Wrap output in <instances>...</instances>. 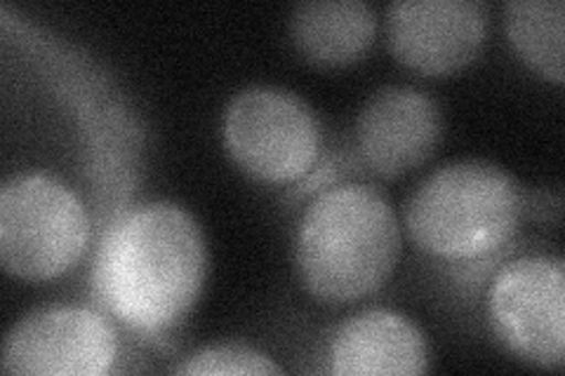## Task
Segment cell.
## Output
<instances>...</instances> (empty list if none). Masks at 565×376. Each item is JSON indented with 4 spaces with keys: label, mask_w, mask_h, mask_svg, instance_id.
I'll use <instances>...</instances> for the list:
<instances>
[{
    "label": "cell",
    "mask_w": 565,
    "mask_h": 376,
    "mask_svg": "<svg viewBox=\"0 0 565 376\" xmlns=\"http://www.w3.org/2000/svg\"><path fill=\"white\" fill-rule=\"evenodd\" d=\"M401 224L386 195L361 182L313 195L297 222L292 259L305 290L326 303L377 292L401 259Z\"/></svg>",
    "instance_id": "7a4b0ae2"
},
{
    "label": "cell",
    "mask_w": 565,
    "mask_h": 376,
    "mask_svg": "<svg viewBox=\"0 0 565 376\" xmlns=\"http://www.w3.org/2000/svg\"><path fill=\"white\" fill-rule=\"evenodd\" d=\"M90 240L81 195L57 176L22 172L0 186V264L14 278L43 282L74 268Z\"/></svg>",
    "instance_id": "277c9868"
},
{
    "label": "cell",
    "mask_w": 565,
    "mask_h": 376,
    "mask_svg": "<svg viewBox=\"0 0 565 376\" xmlns=\"http://www.w3.org/2000/svg\"><path fill=\"white\" fill-rule=\"evenodd\" d=\"M488 33L479 0H398L386 8L394 57L424 76H446L476 60Z\"/></svg>",
    "instance_id": "ba28073f"
},
{
    "label": "cell",
    "mask_w": 565,
    "mask_h": 376,
    "mask_svg": "<svg viewBox=\"0 0 565 376\" xmlns=\"http://www.w3.org/2000/svg\"><path fill=\"white\" fill-rule=\"evenodd\" d=\"M330 372L342 376H413L429 369L427 336L394 309H365L332 334Z\"/></svg>",
    "instance_id": "30bf717a"
},
{
    "label": "cell",
    "mask_w": 565,
    "mask_h": 376,
    "mask_svg": "<svg viewBox=\"0 0 565 376\" xmlns=\"http://www.w3.org/2000/svg\"><path fill=\"white\" fill-rule=\"evenodd\" d=\"M444 139L438 101L413 85H384L370 95L356 118V149L382 176L417 170Z\"/></svg>",
    "instance_id": "9c48e42d"
},
{
    "label": "cell",
    "mask_w": 565,
    "mask_h": 376,
    "mask_svg": "<svg viewBox=\"0 0 565 376\" xmlns=\"http://www.w3.org/2000/svg\"><path fill=\"white\" fill-rule=\"evenodd\" d=\"M207 247L193 214L170 201L137 205L106 228L93 261L99 307L122 325L161 334L196 307Z\"/></svg>",
    "instance_id": "6da1fadb"
},
{
    "label": "cell",
    "mask_w": 565,
    "mask_h": 376,
    "mask_svg": "<svg viewBox=\"0 0 565 376\" xmlns=\"http://www.w3.org/2000/svg\"><path fill=\"white\" fill-rule=\"evenodd\" d=\"M523 210V191L504 168L462 158L422 179L405 203V228L431 257L479 259L516 236Z\"/></svg>",
    "instance_id": "3957f363"
},
{
    "label": "cell",
    "mask_w": 565,
    "mask_h": 376,
    "mask_svg": "<svg viewBox=\"0 0 565 376\" xmlns=\"http://www.w3.org/2000/svg\"><path fill=\"white\" fill-rule=\"evenodd\" d=\"M486 313L498 342L523 363L561 367L565 357V264L558 255H523L492 278Z\"/></svg>",
    "instance_id": "8992f818"
},
{
    "label": "cell",
    "mask_w": 565,
    "mask_h": 376,
    "mask_svg": "<svg viewBox=\"0 0 565 376\" xmlns=\"http://www.w3.org/2000/svg\"><path fill=\"white\" fill-rule=\"evenodd\" d=\"M504 26L511 45L530 68L563 83V0H511L504 6Z\"/></svg>",
    "instance_id": "7c38bea8"
},
{
    "label": "cell",
    "mask_w": 565,
    "mask_h": 376,
    "mask_svg": "<svg viewBox=\"0 0 565 376\" xmlns=\"http://www.w3.org/2000/svg\"><path fill=\"white\" fill-rule=\"evenodd\" d=\"M172 372L191 376H271L282 369L274 363V357L253 346L217 344L186 355Z\"/></svg>",
    "instance_id": "4fadbf2b"
},
{
    "label": "cell",
    "mask_w": 565,
    "mask_h": 376,
    "mask_svg": "<svg viewBox=\"0 0 565 376\" xmlns=\"http://www.w3.org/2000/svg\"><path fill=\"white\" fill-rule=\"evenodd\" d=\"M222 141L234 163L262 184H290L321 155V125L288 87L247 85L222 114Z\"/></svg>",
    "instance_id": "5b68a950"
},
{
    "label": "cell",
    "mask_w": 565,
    "mask_h": 376,
    "mask_svg": "<svg viewBox=\"0 0 565 376\" xmlns=\"http://www.w3.org/2000/svg\"><path fill=\"white\" fill-rule=\"evenodd\" d=\"M377 35V14L365 0H305L290 14V39L318 66L361 60Z\"/></svg>",
    "instance_id": "8fae6325"
},
{
    "label": "cell",
    "mask_w": 565,
    "mask_h": 376,
    "mask_svg": "<svg viewBox=\"0 0 565 376\" xmlns=\"http://www.w3.org/2000/svg\"><path fill=\"white\" fill-rule=\"evenodd\" d=\"M118 357V334L99 311L45 307L17 320L3 339L0 369L20 376H102Z\"/></svg>",
    "instance_id": "52a82bcc"
}]
</instances>
